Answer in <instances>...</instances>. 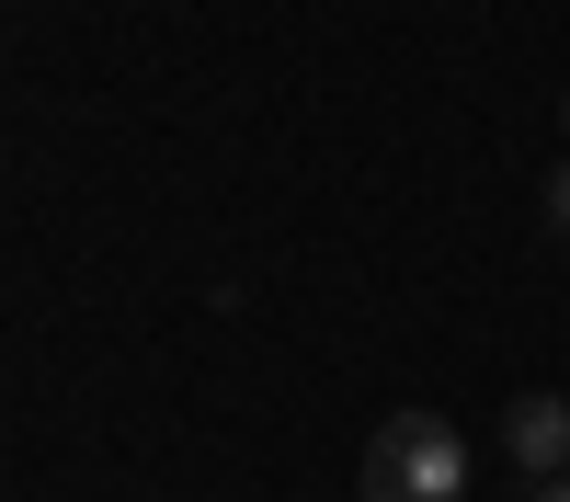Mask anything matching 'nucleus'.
I'll list each match as a JSON object with an SVG mask.
<instances>
[{
    "mask_svg": "<svg viewBox=\"0 0 570 502\" xmlns=\"http://www.w3.org/2000/svg\"><path fill=\"white\" fill-rule=\"evenodd\" d=\"M365 502H468V434L445 411H389L365 434Z\"/></svg>",
    "mask_w": 570,
    "mask_h": 502,
    "instance_id": "obj_1",
    "label": "nucleus"
},
{
    "mask_svg": "<svg viewBox=\"0 0 570 502\" xmlns=\"http://www.w3.org/2000/svg\"><path fill=\"white\" fill-rule=\"evenodd\" d=\"M502 456H513L525 480H559V469H570V400H559V388H525V400L502 411Z\"/></svg>",
    "mask_w": 570,
    "mask_h": 502,
    "instance_id": "obj_2",
    "label": "nucleus"
},
{
    "mask_svg": "<svg viewBox=\"0 0 570 502\" xmlns=\"http://www.w3.org/2000/svg\"><path fill=\"white\" fill-rule=\"evenodd\" d=\"M548 240H570V160L548 171Z\"/></svg>",
    "mask_w": 570,
    "mask_h": 502,
    "instance_id": "obj_3",
    "label": "nucleus"
},
{
    "mask_svg": "<svg viewBox=\"0 0 570 502\" xmlns=\"http://www.w3.org/2000/svg\"><path fill=\"white\" fill-rule=\"evenodd\" d=\"M537 502H570V469H559V480H537Z\"/></svg>",
    "mask_w": 570,
    "mask_h": 502,
    "instance_id": "obj_4",
    "label": "nucleus"
},
{
    "mask_svg": "<svg viewBox=\"0 0 570 502\" xmlns=\"http://www.w3.org/2000/svg\"><path fill=\"white\" fill-rule=\"evenodd\" d=\"M559 126H570V91H559Z\"/></svg>",
    "mask_w": 570,
    "mask_h": 502,
    "instance_id": "obj_5",
    "label": "nucleus"
}]
</instances>
